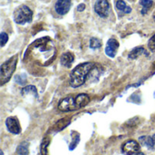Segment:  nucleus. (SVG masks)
Here are the masks:
<instances>
[{"label":"nucleus","instance_id":"1","mask_svg":"<svg viewBox=\"0 0 155 155\" xmlns=\"http://www.w3.org/2000/svg\"><path fill=\"white\" fill-rule=\"evenodd\" d=\"M90 102V98L85 94L76 95H68L62 99L58 104V109L62 112H72L86 106Z\"/></svg>","mask_w":155,"mask_h":155},{"label":"nucleus","instance_id":"2","mask_svg":"<svg viewBox=\"0 0 155 155\" xmlns=\"http://www.w3.org/2000/svg\"><path fill=\"white\" fill-rule=\"evenodd\" d=\"M95 67L94 63L87 62L77 65L70 74V85L73 88L82 86L85 83V78L89 73Z\"/></svg>","mask_w":155,"mask_h":155},{"label":"nucleus","instance_id":"3","mask_svg":"<svg viewBox=\"0 0 155 155\" xmlns=\"http://www.w3.org/2000/svg\"><path fill=\"white\" fill-rule=\"evenodd\" d=\"M17 57H18L17 54H15L1 65V69H0L1 85H3L5 83H6L12 76L13 73L15 72L16 64H17Z\"/></svg>","mask_w":155,"mask_h":155},{"label":"nucleus","instance_id":"4","mask_svg":"<svg viewBox=\"0 0 155 155\" xmlns=\"http://www.w3.org/2000/svg\"><path fill=\"white\" fill-rule=\"evenodd\" d=\"M32 19L33 12L27 5H22L14 12V20L16 24L25 25V23L32 22Z\"/></svg>","mask_w":155,"mask_h":155},{"label":"nucleus","instance_id":"5","mask_svg":"<svg viewBox=\"0 0 155 155\" xmlns=\"http://www.w3.org/2000/svg\"><path fill=\"white\" fill-rule=\"evenodd\" d=\"M94 11L99 16L103 18L107 17L110 12V4L108 0H97L94 4Z\"/></svg>","mask_w":155,"mask_h":155},{"label":"nucleus","instance_id":"6","mask_svg":"<svg viewBox=\"0 0 155 155\" xmlns=\"http://www.w3.org/2000/svg\"><path fill=\"white\" fill-rule=\"evenodd\" d=\"M140 150V144L134 140H129L125 142L122 146V152L125 155H134Z\"/></svg>","mask_w":155,"mask_h":155},{"label":"nucleus","instance_id":"7","mask_svg":"<svg viewBox=\"0 0 155 155\" xmlns=\"http://www.w3.org/2000/svg\"><path fill=\"white\" fill-rule=\"evenodd\" d=\"M5 125L8 132L13 134H19L21 133V126L16 117H8L5 120Z\"/></svg>","mask_w":155,"mask_h":155},{"label":"nucleus","instance_id":"8","mask_svg":"<svg viewBox=\"0 0 155 155\" xmlns=\"http://www.w3.org/2000/svg\"><path fill=\"white\" fill-rule=\"evenodd\" d=\"M71 0H57L54 5L55 12L60 15H66L71 8Z\"/></svg>","mask_w":155,"mask_h":155},{"label":"nucleus","instance_id":"9","mask_svg":"<svg viewBox=\"0 0 155 155\" xmlns=\"http://www.w3.org/2000/svg\"><path fill=\"white\" fill-rule=\"evenodd\" d=\"M119 48V43L116 39L111 38L107 42V45L105 48V54L111 58H114L117 53V50Z\"/></svg>","mask_w":155,"mask_h":155},{"label":"nucleus","instance_id":"10","mask_svg":"<svg viewBox=\"0 0 155 155\" xmlns=\"http://www.w3.org/2000/svg\"><path fill=\"white\" fill-rule=\"evenodd\" d=\"M139 141L147 148L152 150L155 149V134L153 136H142L140 137Z\"/></svg>","mask_w":155,"mask_h":155},{"label":"nucleus","instance_id":"11","mask_svg":"<svg viewBox=\"0 0 155 155\" xmlns=\"http://www.w3.org/2000/svg\"><path fill=\"white\" fill-rule=\"evenodd\" d=\"M74 60V55L70 52H66V53L63 54L61 56V64L66 67H70L71 64H73Z\"/></svg>","mask_w":155,"mask_h":155},{"label":"nucleus","instance_id":"12","mask_svg":"<svg viewBox=\"0 0 155 155\" xmlns=\"http://www.w3.org/2000/svg\"><path fill=\"white\" fill-rule=\"evenodd\" d=\"M142 54L148 55V53H147V51L145 50L144 47H143V46H138V47H135L134 49H133V50L130 52L128 57H129L130 59H136V58H138V57H139L140 55H142Z\"/></svg>","mask_w":155,"mask_h":155},{"label":"nucleus","instance_id":"13","mask_svg":"<svg viewBox=\"0 0 155 155\" xmlns=\"http://www.w3.org/2000/svg\"><path fill=\"white\" fill-rule=\"evenodd\" d=\"M21 94L23 95H25V96L32 95L35 98H37V90H36V88L34 85H28V86L24 87L22 89V91H21Z\"/></svg>","mask_w":155,"mask_h":155},{"label":"nucleus","instance_id":"14","mask_svg":"<svg viewBox=\"0 0 155 155\" xmlns=\"http://www.w3.org/2000/svg\"><path fill=\"white\" fill-rule=\"evenodd\" d=\"M115 5L119 11L124 12V14H129L132 12V8L129 5H127V4L124 0H117L115 3Z\"/></svg>","mask_w":155,"mask_h":155},{"label":"nucleus","instance_id":"15","mask_svg":"<svg viewBox=\"0 0 155 155\" xmlns=\"http://www.w3.org/2000/svg\"><path fill=\"white\" fill-rule=\"evenodd\" d=\"M69 124H70V118L62 119V120L58 121V122L54 124V130L55 132H60V131H62L64 128H65Z\"/></svg>","mask_w":155,"mask_h":155},{"label":"nucleus","instance_id":"16","mask_svg":"<svg viewBox=\"0 0 155 155\" xmlns=\"http://www.w3.org/2000/svg\"><path fill=\"white\" fill-rule=\"evenodd\" d=\"M79 142H80V134L75 131L72 132V142L69 145V150L70 151L74 150L75 147L78 145Z\"/></svg>","mask_w":155,"mask_h":155},{"label":"nucleus","instance_id":"17","mask_svg":"<svg viewBox=\"0 0 155 155\" xmlns=\"http://www.w3.org/2000/svg\"><path fill=\"white\" fill-rule=\"evenodd\" d=\"M140 5H143L142 14L145 15L153 5V0H140Z\"/></svg>","mask_w":155,"mask_h":155},{"label":"nucleus","instance_id":"18","mask_svg":"<svg viewBox=\"0 0 155 155\" xmlns=\"http://www.w3.org/2000/svg\"><path fill=\"white\" fill-rule=\"evenodd\" d=\"M16 153L19 155H28L29 154V150H28V143L27 142H23L19 144L17 147Z\"/></svg>","mask_w":155,"mask_h":155},{"label":"nucleus","instance_id":"19","mask_svg":"<svg viewBox=\"0 0 155 155\" xmlns=\"http://www.w3.org/2000/svg\"><path fill=\"white\" fill-rule=\"evenodd\" d=\"M49 143H50V139L48 137H45L43 141H42V143H41V154L42 155H48V151H47V148L49 146Z\"/></svg>","mask_w":155,"mask_h":155},{"label":"nucleus","instance_id":"20","mask_svg":"<svg viewBox=\"0 0 155 155\" xmlns=\"http://www.w3.org/2000/svg\"><path fill=\"white\" fill-rule=\"evenodd\" d=\"M102 46V41L96 37H93L90 40V47L92 49H98Z\"/></svg>","mask_w":155,"mask_h":155},{"label":"nucleus","instance_id":"21","mask_svg":"<svg viewBox=\"0 0 155 155\" xmlns=\"http://www.w3.org/2000/svg\"><path fill=\"white\" fill-rule=\"evenodd\" d=\"M15 82L20 85H24L25 84V82H26V77H25V74H23V75H21V74L15 75Z\"/></svg>","mask_w":155,"mask_h":155},{"label":"nucleus","instance_id":"22","mask_svg":"<svg viewBox=\"0 0 155 155\" xmlns=\"http://www.w3.org/2000/svg\"><path fill=\"white\" fill-rule=\"evenodd\" d=\"M148 46L152 52H155V34L150 38V40L148 42Z\"/></svg>","mask_w":155,"mask_h":155},{"label":"nucleus","instance_id":"23","mask_svg":"<svg viewBox=\"0 0 155 155\" xmlns=\"http://www.w3.org/2000/svg\"><path fill=\"white\" fill-rule=\"evenodd\" d=\"M0 40H1V46H4L8 40V35L5 32H2L0 34Z\"/></svg>","mask_w":155,"mask_h":155},{"label":"nucleus","instance_id":"24","mask_svg":"<svg viewBox=\"0 0 155 155\" xmlns=\"http://www.w3.org/2000/svg\"><path fill=\"white\" fill-rule=\"evenodd\" d=\"M85 9V5L84 4H80L78 6H77V11H79V12H82V11H84Z\"/></svg>","mask_w":155,"mask_h":155},{"label":"nucleus","instance_id":"25","mask_svg":"<svg viewBox=\"0 0 155 155\" xmlns=\"http://www.w3.org/2000/svg\"><path fill=\"white\" fill-rule=\"evenodd\" d=\"M135 155H144V153H141V152H140V153H136Z\"/></svg>","mask_w":155,"mask_h":155},{"label":"nucleus","instance_id":"26","mask_svg":"<svg viewBox=\"0 0 155 155\" xmlns=\"http://www.w3.org/2000/svg\"><path fill=\"white\" fill-rule=\"evenodd\" d=\"M154 20H155V15H154Z\"/></svg>","mask_w":155,"mask_h":155}]
</instances>
